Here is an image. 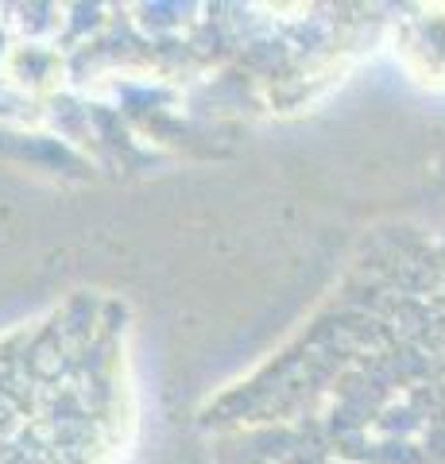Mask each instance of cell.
Instances as JSON below:
<instances>
[{"mask_svg": "<svg viewBox=\"0 0 445 464\" xmlns=\"http://www.w3.org/2000/svg\"><path fill=\"white\" fill-rule=\"evenodd\" d=\"M102 337L51 329L35 353L0 356V464H112L128 406L117 353Z\"/></svg>", "mask_w": 445, "mask_h": 464, "instance_id": "6da1fadb", "label": "cell"}]
</instances>
